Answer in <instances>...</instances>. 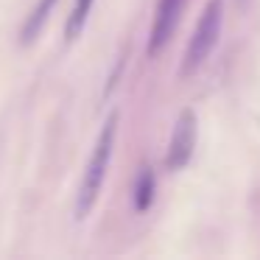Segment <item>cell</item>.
<instances>
[{"instance_id": "1", "label": "cell", "mask_w": 260, "mask_h": 260, "mask_svg": "<svg viewBox=\"0 0 260 260\" xmlns=\"http://www.w3.org/2000/svg\"><path fill=\"white\" fill-rule=\"evenodd\" d=\"M118 120L120 115L112 112L104 123L101 135H98V143L90 154V162H87V171L81 176V185H79V199H76V218H87L90 210L95 207L98 202V193L104 187V179H107V168H109V159H112V146H115V132H118Z\"/></svg>"}, {"instance_id": "2", "label": "cell", "mask_w": 260, "mask_h": 260, "mask_svg": "<svg viewBox=\"0 0 260 260\" xmlns=\"http://www.w3.org/2000/svg\"><path fill=\"white\" fill-rule=\"evenodd\" d=\"M221 23H224V0H207L202 17L196 23L190 42L185 48V56H182V79H190L199 68L210 59V53L215 51L221 37Z\"/></svg>"}, {"instance_id": "3", "label": "cell", "mask_w": 260, "mask_h": 260, "mask_svg": "<svg viewBox=\"0 0 260 260\" xmlns=\"http://www.w3.org/2000/svg\"><path fill=\"white\" fill-rule=\"evenodd\" d=\"M196 112L193 109H182L179 120L174 126V135L168 143V154H165V165L168 171H182L193 157V148H196Z\"/></svg>"}, {"instance_id": "4", "label": "cell", "mask_w": 260, "mask_h": 260, "mask_svg": "<svg viewBox=\"0 0 260 260\" xmlns=\"http://www.w3.org/2000/svg\"><path fill=\"white\" fill-rule=\"evenodd\" d=\"M185 6H187V0H157V14H154L151 37H148V56H157L165 48V42L171 40V34L179 25Z\"/></svg>"}, {"instance_id": "5", "label": "cell", "mask_w": 260, "mask_h": 260, "mask_svg": "<svg viewBox=\"0 0 260 260\" xmlns=\"http://www.w3.org/2000/svg\"><path fill=\"white\" fill-rule=\"evenodd\" d=\"M53 6H56V0H40V3H37L34 12H31L28 17H25V23H23V31H20V45H31V42L42 34V28H45L48 17H51Z\"/></svg>"}, {"instance_id": "6", "label": "cell", "mask_w": 260, "mask_h": 260, "mask_svg": "<svg viewBox=\"0 0 260 260\" xmlns=\"http://www.w3.org/2000/svg\"><path fill=\"white\" fill-rule=\"evenodd\" d=\"M154 190H157V179H154L151 168H140L135 182V210L137 213H146L154 204Z\"/></svg>"}, {"instance_id": "7", "label": "cell", "mask_w": 260, "mask_h": 260, "mask_svg": "<svg viewBox=\"0 0 260 260\" xmlns=\"http://www.w3.org/2000/svg\"><path fill=\"white\" fill-rule=\"evenodd\" d=\"M92 3H95V0H76L73 12H70V17H68V25H64V37H68V42H73V40L81 37V31H84V25H87V17H90Z\"/></svg>"}, {"instance_id": "8", "label": "cell", "mask_w": 260, "mask_h": 260, "mask_svg": "<svg viewBox=\"0 0 260 260\" xmlns=\"http://www.w3.org/2000/svg\"><path fill=\"white\" fill-rule=\"evenodd\" d=\"M238 3H241V6H246V3H249V0H238Z\"/></svg>"}]
</instances>
